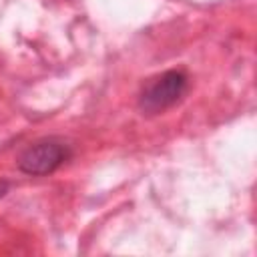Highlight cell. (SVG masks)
<instances>
[{
	"mask_svg": "<svg viewBox=\"0 0 257 257\" xmlns=\"http://www.w3.org/2000/svg\"><path fill=\"white\" fill-rule=\"evenodd\" d=\"M70 157V149L66 143L58 139H42L30 145L18 159V169L32 177H42L54 173L66 159Z\"/></svg>",
	"mask_w": 257,
	"mask_h": 257,
	"instance_id": "2",
	"label": "cell"
},
{
	"mask_svg": "<svg viewBox=\"0 0 257 257\" xmlns=\"http://www.w3.org/2000/svg\"><path fill=\"white\" fill-rule=\"evenodd\" d=\"M6 191H8V183L0 181V197H4V195H6Z\"/></svg>",
	"mask_w": 257,
	"mask_h": 257,
	"instance_id": "3",
	"label": "cell"
},
{
	"mask_svg": "<svg viewBox=\"0 0 257 257\" xmlns=\"http://www.w3.org/2000/svg\"><path fill=\"white\" fill-rule=\"evenodd\" d=\"M187 90V76L179 70H167L155 76L141 92L139 106L145 114H159L177 104Z\"/></svg>",
	"mask_w": 257,
	"mask_h": 257,
	"instance_id": "1",
	"label": "cell"
}]
</instances>
